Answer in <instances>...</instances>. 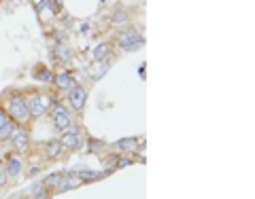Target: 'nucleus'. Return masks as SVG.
<instances>
[{"label":"nucleus","instance_id":"22","mask_svg":"<svg viewBox=\"0 0 255 199\" xmlns=\"http://www.w3.org/2000/svg\"><path fill=\"white\" fill-rule=\"evenodd\" d=\"M126 19H128V13H126L124 9H117L115 15L111 17V21H113V23H122V21H126Z\"/></svg>","mask_w":255,"mask_h":199},{"label":"nucleus","instance_id":"1","mask_svg":"<svg viewBox=\"0 0 255 199\" xmlns=\"http://www.w3.org/2000/svg\"><path fill=\"white\" fill-rule=\"evenodd\" d=\"M6 115L11 121L15 123H26L30 119V110H28V100L23 93H11L9 102H6Z\"/></svg>","mask_w":255,"mask_h":199},{"label":"nucleus","instance_id":"28","mask_svg":"<svg viewBox=\"0 0 255 199\" xmlns=\"http://www.w3.org/2000/svg\"><path fill=\"white\" fill-rule=\"evenodd\" d=\"M81 32H83V34H87V32H90V26H87V23H83V26H81Z\"/></svg>","mask_w":255,"mask_h":199},{"label":"nucleus","instance_id":"4","mask_svg":"<svg viewBox=\"0 0 255 199\" xmlns=\"http://www.w3.org/2000/svg\"><path fill=\"white\" fill-rule=\"evenodd\" d=\"M49 95L43 93H32L28 98V110H30V119H43L49 113V102H47Z\"/></svg>","mask_w":255,"mask_h":199},{"label":"nucleus","instance_id":"26","mask_svg":"<svg viewBox=\"0 0 255 199\" xmlns=\"http://www.w3.org/2000/svg\"><path fill=\"white\" fill-rule=\"evenodd\" d=\"M115 163H117V155L107 157V159H105V165H107V168H111V165H115Z\"/></svg>","mask_w":255,"mask_h":199},{"label":"nucleus","instance_id":"8","mask_svg":"<svg viewBox=\"0 0 255 199\" xmlns=\"http://www.w3.org/2000/svg\"><path fill=\"white\" fill-rule=\"evenodd\" d=\"M13 146L17 153H26V150L30 148V133L28 130H23V127H19L17 132H15V136H13Z\"/></svg>","mask_w":255,"mask_h":199},{"label":"nucleus","instance_id":"2","mask_svg":"<svg viewBox=\"0 0 255 199\" xmlns=\"http://www.w3.org/2000/svg\"><path fill=\"white\" fill-rule=\"evenodd\" d=\"M117 45L122 47L124 51H138L142 45H145V38H142V34L136 30V28H126L119 32L117 36Z\"/></svg>","mask_w":255,"mask_h":199},{"label":"nucleus","instance_id":"16","mask_svg":"<svg viewBox=\"0 0 255 199\" xmlns=\"http://www.w3.org/2000/svg\"><path fill=\"white\" fill-rule=\"evenodd\" d=\"M32 74H34V78L38 83H53V72L47 66H43V64H38Z\"/></svg>","mask_w":255,"mask_h":199},{"label":"nucleus","instance_id":"17","mask_svg":"<svg viewBox=\"0 0 255 199\" xmlns=\"http://www.w3.org/2000/svg\"><path fill=\"white\" fill-rule=\"evenodd\" d=\"M109 53H111V43H100L98 47H94V49L90 51V55H92V60H94V62L107 60V58H109Z\"/></svg>","mask_w":255,"mask_h":199},{"label":"nucleus","instance_id":"20","mask_svg":"<svg viewBox=\"0 0 255 199\" xmlns=\"http://www.w3.org/2000/svg\"><path fill=\"white\" fill-rule=\"evenodd\" d=\"M32 199H51V191L45 189L43 185H34L32 187Z\"/></svg>","mask_w":255,"mask_h":199},{"label":"nucleus","instance_id":"13","mask_svg":"<svg viewBox=\"0 0 255 199\" xmlns=\"http://www.w3.org/2000/svg\"><path fill=\"white\" fill-rule=\"evenodd\" d=\"M19 130V123H15V121H6L2 127H0V142H9V140H13V136H15V132Z\"/></svg>","mask_w":255,"mask_h":199},{"label":"nucleus","instance_id":"12","mask_svg":"<svg viewBox=\"0 0 255 199\" xmlns=\"http://www.w3.org/2000/svg\"><path fill=\"white\" fill-rule=\"evenodd\" d=\"M111 170H102V172H94V170H73L75 176L81 180V182H94V180H100L105 178Z\"/></svg>","mask_w":255,"mask_h":199},{"label":"nucleus","instance_id":"21","mask_svg":"<svg viewBox=\"0 0 255 199\" xmlns=\"http://www.w3.org/2000/svg\"><path fill=\"white\" fill-rule=\"evenodd\" d=\"M102 148H107V144L102 140H94L92 138L90 142H87V153H100Z\"/></svg>","mask_w":255,"mask_h":199},{"label":"nucleus","instance_id":"23","mask_svg":"<svg viewBox=\"0 0 255 199\" xmlns=\"http://www.w3.org/2000/svg\"><path fill=\"white\" fill-rule=\"evenodd\" d=\"M130 163H132V159L128 157V155H122V157H117L115 168H126V165H130Z\"/></svg>","mask_w":255,"mask_h":199},{"label":"nucleus","instance_id":"6","mask_svg":"<svg viewBox=\"0 0 255 199\" xmlns=\"http://www.w3.org/2000/svg\"><path fill=\"white\" fill-rule=\"evenodd\" d=\"M60 142L64 148H79L81 146V132H79V127L70 125L68 130H64V133L60 136Z\"/></svg>","mask_w":255,"mask_h":199},{"label":"nucleus","instance_id":"15","mask_svg":"<svg viewBox=\"0 0 255 199\" xmlns=\"http://www.w3.org/2000/svg\"><path fill=\"white\" fill-rule=\"evenodd\" d=\"M140 144L138 138H124V140H117L115 142V148L122 150V153H132V150H136Z\"/></svg>","mask_w":255,"mask_h":199},{"label":"nucleus","instance_id":"7","mask_svg":"<svg viewBox=\"0 0 255 199\" xmlns=\"http://www.w3.org/2000/svg\"><path fill=\"white\" fill-rule=\"evenodd\" d=\"M53 83H55V87H58L60 91H70L77 85L73 72H68V70H62V72L53 74Z\"/></svg>","mask_w":255,"mask_h":199},{"label":"nucleus","instance_id":"19","mask_svg":"<svg viewBox=\"0 0 255 199\" xmlns=\"http://www.w3.org/2000/svg\"><path fill=\"white\" fill-rule=\"evenodd\" d=\"M62 174H64V172H55V174H49V176H47V178L41 182V185H43L45 189H49V191H51V189H55V187L60 185V180H62Z\"/></svg>","mask_w":255,"mask_h":199},{"label":"nucleus","instance_id":"5","mask_svg":"<svg viewBox=\"0 0 255 199\" xmlns=\"http://www.w3.org/2000/svg\"><path fill=\"white\" fill-rule=\"evenodd\" d=\"M85 102H87V89L83 85H75L73 89L68 91V104L73 110H77V113H81L83 106H85Z\"/></svg>","mask_w":255,"mask_h":199},{"label":"nucleus","instance_id":"3","mask_svg":"<svg viewBox=\"0 0 255 199\" xmlns=\"http://www.w3.org/2000/svg\"><path fill=\"white\" fill-rule=\"evenodd\" d=\"M49 117H51L53 127H55L58 132H64V130H68V127L73 125V119H70L68 108L64 106V104H60V102H51Z\"/></svg>","mask_w":255,"mask_h":199},{"label":"nucleus","instance_id":"14","mask_svg":"<svg viewBox=\"0 0 255 199\" xmlns=\"http://www.w3.org/2000/svg\"><path fill=\"white\" fill-rule=\"evenodd\" d=\"M109 68H111V64H109V58L107 60H100L98 64H94V68L90 70V76H92V81H100L102 76H105L109 72Z\"/></svg>","mask_w":255,"mask_h":199},{"label":"nucleus","instance_id":"11","mask_svg":"<svg viewBox=\"0 0 255 199\" xmlns=\"http://www.w3.org/2000/svg\"><path fill=\"white\" fill-rule=\"evenodd\" d=\"M83 182L79 180L77 176L73 172H64L62 174V180H60V185L55 187V191H58V193H64V191H70V189H75V187H81Z\"/></svg>","mask_w":255,"mask_h":199},{"label":"nucleus","instance_id":"27","mask_svg":"<svg viewBox=\"0 0 255 199\" xmlns=\"http://www.w3.org/2000/svg\"><path fill=\"white\" fill-rule=\"evenodd\" d=\"M62 4H64V0H53V6H55V9H62Z\"/></svg>","mask_w":255,"mask_h":199},{"label":"nucleus","instance_id":"18","mask_svg":"<svg viewBox=\"0 0 255 199\" xmlns=\"http://www.w3.org/2000/svg\"><path fill=\"white\" fill-rule=\"evenodd\" d=\"M53 58L60 60V64L68 62V60H70V49H68L66 45H55V47H53Z\"/></svg>","mask_w":255,"mask_h":199},{"label":"nucleus","instance_id":"9","mask_svg":"<svg viewBox=\"0 0 255 199\" xmlns=\"http://www.w3.org/2000/svg\"><path fill=\"white\" fill-rule=\"evenodd\" d=\"M4 170H6V176L9 178H17L19 174L23 172V163L17 155H6V163H4Z\"/></svg>","mask_w":255,"mask_h":199},{"label":"nucleus","instance_id":"24","mask_svg":"<svg viewBox=\"0 0 255 199\" xmlns=\"http://www.w3.org/2000/svg\"><path fill=\"white\" fill-rule=\"evenodd\" d=\"M6 180H9V176H6V170H4V163L0 161V187L6 185Z\"/></svg>","mask_w":255,"mask_h":199},{"label":"nucleus","instance_id":"10","mask_svg":"<svg viewBox=\"0 0 255 199\" xmlns=\"http://www.w3.org/2000/svg\"><path fill=\"white\" fill-rule=\"evenodd\" d=\"M62 150H64V146H62L60 138H51V140H47L45 144H43V155H45L47 159H51V161L62 155Z\"/></svg>","mask_w":255,"mask_h":199},{"label":"nucleus","instance_id":"25","mask_svg":"<svg viewBox=\"0 0 255 199\" xmlns=\"http://www.w3.org/2000/svg\"><path fill=\"white\" fill-rule=\"evenodd\" d=\"M6 121H9V115H6V110H4L2 106H0V127H2Z\"/></svg>","mask_w":255,"mask_h":199}]
</instances>
